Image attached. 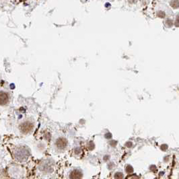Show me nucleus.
I'll list each match as a JSON object with an SVG mask.
<instances>
[{
  "label": "nucleus",
  "instance_id": "nucleus-1",
  "mask_svg": "<svg viewBox=\"0 0 179 179\" xmlns=\"http://www.w3.org/2000/svg\"><path fill=\"white\" fill-rule=\"evenodd\" d=\"M8 99V96L6 93L0 92V104L6 103Z\"/></svg>",
  "mask_w": 179,
  "mask_h": 179
}]
</instances>
